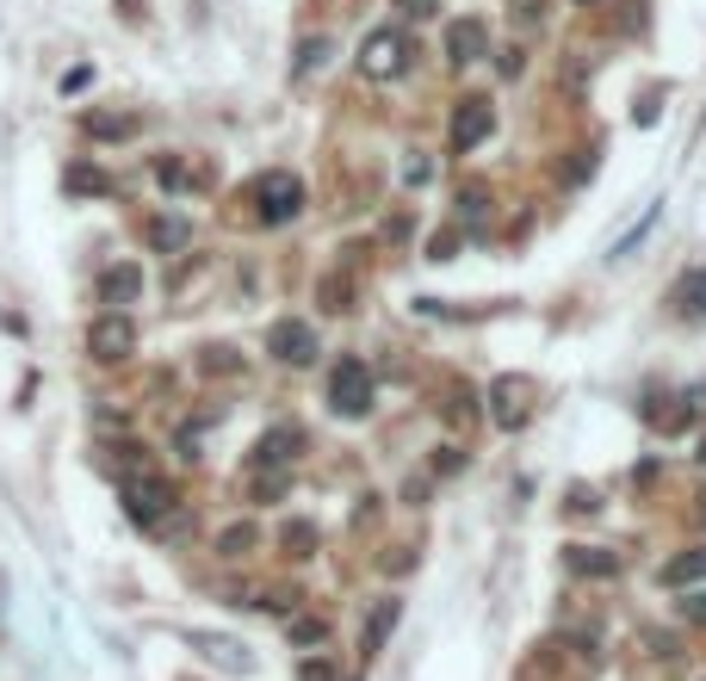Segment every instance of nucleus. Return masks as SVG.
<instances>
[{"instance_id": "c85d7f7f", "label": "nucleus", "mask_w": 706, "mask_h": 681, "mask_svg": "<svg viewBox=\"0 0 706 681\" xmlns=\"http://www.w3.org/2000/svg\"><path fill=\"white\" fill-rule=\"evenodd\" d=\"M687 620H694V625H706V588L694 595V601H687Z\"/></svg>"}, {"instance_id": "4be33fe9", "label": "nucleus", "mask_w": 706, "mask_h": 681, "mask_svg": "<svg viewBox=\"0 0 706 681\" xmlns=\"http://www.w3.org/2000/svg\"><path fill=\"white\" fill-rule=\"evenodd\" d=\"M291 638H298V644H323L328 625L323 620H291Z\"/></svg>"}, {"instance_id": "5701e85b", "label": "nucleus", "mask_w": 706, "mask_h": 681, "mask_svg": "<svg viewBox=\"0 0 706 681\" xmlns=\"http://www.w3.org/2000/svg\"><path fill=\"white\" fill-rule=\"evenodd\" d=\"M483 205H490V199H483L478 187H471V192H458V217H465V224H478V217H483Z\"/></svg>"}, {"instance_id": "6e6552de", "label": "nucleus", "mask_w": 706, "mask_h": 681, "mask_svg": "<svg viewBox=\"0 0 706 681\" xmlns=\"http://www.w3.org/2000/svg\"><path fill=\"white\" fill-rule=\"evenodd\" d=\"M136 298H143V266L136 261H118V266L99 273V303H106V310H124V303H136Z\"/></svg>"}, {"instance_id": "cd10ccee", "label": "nucleus", "mask_w": 706, "mask_h": 681, "mask_svg": "<svg viewBox=\"0 0 706 681\" xmlns=\"http://www.w3.org/2000/svg\"><path fill=\"white\" fill-rule=\"evenodd\" d=\"M87 75H94V69H69V75H62V94H81V87H87Z\"/></svg>"}, {"instance_id": "f03ea898", "label": "nucleus", "mask_w": 706, "mask_h": 681, "mask_svg": "<svg viewBox=\"0 0 706 681\" xmlns=\"http://www.w3.org/2000/svg\"><path fill=\"white\" fill-rule=\"evenodd\" d=\"M131 354H136V322L124 316V310H99V316L87 322V360L124 366Z\"/></svg>"}, {"instance_id": "6ab92c4d", "label": "nucleus", "mask_w": 706, "mask_h": 681, "mask_svg": "<svg viewBox=\"0 0 706 681\" xmlns=\"http://www.w3.org/2000/svg\"><path fill=\"white\" fill-rule=\"evenodd\" d=\"M328 57V38H304L298 44V62H291V75H310V69H323Z\"/></svg>"}, {"instance_id": "a878e982", "label": "nucleus", "mask_w": 706, "mask_h": 681, "mask_svg": "<svg viewBox=\"0 0 706 681\" xmlns=\"http://www.w3.org/2000/svg\"><path fill=\"white\" fill-rule=\"evenodd\" d=\"M453 242H458V229H446V236H434V248H428V261H453Z\"/></svg>"}, {"instance_id": "4468645a", "label": "nucleus", "mask_w": 706, "mask_h": 681, "mask_svg": "<svg viewBox=\"0 0 706 681\" xmlns=\"http://www.w3.org/2000/svg\"><path fill=\"white\" fill-rule=\"evenodd\" d=\"M298 428H273V434H261V446H254V465H291V453H298Z\"/></svg>"}, {"instance_id": "9b49d317", "label": "nucleus", "mask_w": 706, "mask_h": 681, "mask_svg": "<svg viewBox=\"0 0 706 681\" xmlns=\"http://www.w3.org/2000/svg\"><path fill=\"white\" fill-rule=\"evenodd\" d=\"M143 236H149L155 254H180V248L192 242V224H187V217H168V211H161V217H149V229H143Z\"/></svg>"}, {"instance_id": "c756f323", "label": "nucleus", "mask_w": 706, "mask_h": 681, "mask_svg": "<svg viewBox=\"0 0 706 681\" xmlns=\"http://www.w3.org/2000/svg\"><path fill=\"white\" fill-rule=\"evenodd\" d=\"M118 13H124V20H131V13H143V0H118Z\"/></svg>"}, {"instance_id": "412c9836", "label": "nucleus", "mask_w": 706, "mask_h": 681, "mask_svg": "<svg viewBox=\"0 0 706 681\" xmlns=\"http://www.w3.org/2000/svg\"><path fill=\"white\" fill-rule=\"evenodd\" d=\"M192 644H199V650H211L217 662H229V669H249V657H236V644H229V638H205V632H199Z\"/></svg>"}, {"instance_id": "b1692460", "label": "nucleus", "mask_w": 706, "mask_h": 681, "mask_svg": "<svg viewBox=\"0 0 706 681\" xmlns=\"http://www.w3.org/2000/svg\"><path fill=\"white\" fill-rule=\"evenodd\" d=\"M298 681H335V662H328V657H310L304 669H298Z\"/></svg>"}, {"instance_id": "f3484780", "label": "nucleus", "mask_w": 706, "mask_h": 681, "mask_svg": "<svg viewBox=\"0 0 706 681\" xmlns=\"http://www.w3.org/2000/svg\"><path fill=\"white\" fill-rule=\"evenodd\" d=\"M254 539H261L254 527H229L224 539H217V558H249V551H254Z\"/></svg>"}, {"instance_id": "7c9ffc66", "label": "nucleus", "mask_w": 706, "mask_h": 681, "mask_svg": "<svg viewBox=\"0 0 706 681\" xmlns=\"http://www.w3.org/2000/svg\"><path fill=\"white\" fill-rule=\"evenodd\" d=\"M701 465H706V440H701Z\"/></svg>"}, {"instance_id": "9d476101", "label": "nucleus", "mask_w": 706, "mask_h": 681, "mask_svg": "<svg viewBox=\"0 0 706 681\" xmlns=\"http://www.w3.org/2000/svg\"><path fill=\"white\" fill-rule=\"evenodd\" d=\"M81 131L94 136V143H131L136 112H81Z\"/></svg>"}, {"instance_id": "bb28decb", "label": "nucleus", "mask_w": 706, "mask_h": 681, "mask_svg": "<svg viewBox=\"0 0 706 681\" xmlns=\"http://www.w3.org/2000/svg\"><path fill=\"white\" fill-rule=\"evenodd\" d=\"M434 7H440V0H403V13H409V20H434Z\"/></svg>"}, {"instance_id": "2eb2a0df", "label": "nucleus", "mask_w": 706, "mask_h": 681, "mask_svg": "<svg viewBox=\"0 0 706 681\" xmlns=\"http://www.w3.org/2000/svg\"><path fill=\"white\" fill-rule=\"evenodd\" d=\"M663 583H669V588H682V583H706V546L682 551V558H669V564H663Z\"/></svg>"}, {"instance_id": "aec40b11", "label": "nucleus", "mask_w": 706, "mask_h": 681, "mask_svg": "<svg viewBox=\"0 0 706 681\" xmlns=\"http://www.w3.org/2000/svg\"><path fill=\"white\" fill-rule=\"evenodd\" d=\"M279 546H286L291 558H310V546H316V527H310V521H291V527H286V539H279Z\"/></svg>"}, {"instance_id": "7ed1b4c3", "label": "nucleus", "mask_w": 706, "mask_h": 681, "mask_svg": "<svg viewBox=\"0 0 706 681\" xmlns=\"http://www.w3.org/2000/svg\"><path fill=\"white\" fill-rule=\"evenodd\" d=\"M298 211H304V180H298V174L273 168V174L254 180V217H261V224H291Z\"/></svg>"}, {"instance_id": "a211bd4d", "label": "nucleus", "mask_w": 706, "mask_h": 681, "mask_svg": "<svg viewBox=\"0 0 706 681\" xmlns=\"http://www.w3.org/2000/svg\"><path fill=\"white\" fill-rule=\"evenodd\" d=\"M69 192H112V180L99 168H87V162H75V168H69Z\"/></svg>"}, {"instance_id": "0eeeda50", "label": "nucleus", "mask_w": 706, "mask_h": 681, "mask_svg": "<svg viewBox=\"0 0 706 681\" xmlns=\"http://www.w3.org/2000/svg\"><path fill=\"white\" fill-rule=\"evenodd\" d=\"M490 131H496L490 99H458V112H453V150H478Z\"/></svg>"}, {"instance_id": "f257e3e1", "label": "nucleus", "mask_w": 706, "mask_h": 681, "mask_svg": "<svg viewBox=\"0 0 706 681\" xmlns=\"http://www.w3.org/2000/svg\"><path fill=\"white\" fill-rule=\"evenodd\" d=\"M173 509H180V490H173L168 477H155L149 465L124 477V514H131L136 527H161Z\"/></svg>"}, {"instance_id": "ddd939ff", "label": "nucleus", "mask_w": 706, "mask_h": 681, "mask_svg": "<svg viewBox=\"0 0 706 681\" xmlns=\"http://www.w3.org/2000/svg\"><path fill=\"white\" fill-rule=\"evenodd\" d=\"M446 57H453L458 69H465V62H478V57H483V25H478V20L453 25V32H446Z\"/></svg>"}, {"instance_id": "39448f33", "label": "nucleus", "mask_w": 706, "mask_h": 681, "mask_svg": "<svg viewBox=\"0 0 706 681\" xmlns=\"http://www.w3.org/2000/svg\"><path fill=\"white\" fill-rule=\"evenodd\" d=\"M409 69V38H403L397 25H384V32H372V38L360 44V75L372 81H391Z\"/></svg>"}, {"instance_id": "f8f14e48", "label": "nucleus", "mask_w": 706, "mask_h": 681, "mask_svg": "<svg viewBox=\"0 0 706 681\" xmlns=\"http://www.w3.org/2000/svg\"><path fill=\"white\" fill-rule=\"evenodd\" d=\"M564 570H576V576H613L620 558L601 551V546H564Z\"/></svg>"}, {"instance_id": "dca6fc26", "label": "nucleus", "mask_w": 706, "mask_h": 681, "mask_svg": "<svg viewBox=\"0 0 706 681\" xmlns=\"http://www.w3.org/2000/svg\"><path fill=\"white\" fill-rule=\"evenodd\" d=\"M675 310H682V316H706V273H687L682 285H675Z\"/></svg>"}, {"instance_id": "1a4fd4ad", "label": "nucleus", "mask_w": 706, "mask_h": 681, "mask_svg": "<svg viewBox=\"0 0 706 681\" xmlns=\"http://www.w3.org/2000/svg\"><path fill=\"white\" fill-rule=\"evenodd\" d=\"M397 620H403V601H397V595H384V601L372 607V620L360 625V650H366V657H379V650H384V638L397 632Z\"/></svg>"}, {"instance_id": "423d86ee", "label": "nucleus", "mask_w": 706, "mask_h": 681, "mask_svg": "<svg viewBox=\"0 0 706 681\" xmlns=\"http://www.w3.org/2000/svg\"><path fill=\"white\" fill-rule=\"evenodd\" d=\"M267 354L279 366H310V360H316V328H310V322H298V316L273 322V328H267Z\"/></svg>"}, {"instance_id": "393cba45", "label": "nucleus", "mask_w": 706, "mask_h": 681, "mask_svg": "<svg viewBox=\"0 0 706 681\" xmlns=\"http://www.w3.org/2000/svg\"><path fill=\"white\" fill-rule=\"evenodd\" d=\"M155 174H161V187H187V168L180 162H155Z\"/></svg>"}, {"instance_id": "20e7f679", "label": "nucleus", "mask_w": 706, "mask_h": 681, "mask_svg": "<svg viewBox=\"0 0 706 681\" xmlns=\"http://www.w3.org/2000/svg\"><path fill=\"white\" fill-rule=\"evenodd\" d=\"M328 409L347 421H360L372 409V372H366V360H335V372H328Z\"/></svg>"}]
</instances>
